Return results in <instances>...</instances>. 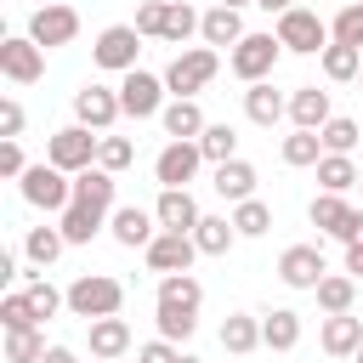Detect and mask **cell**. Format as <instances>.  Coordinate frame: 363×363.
<instances>
[{"instance_id":"1","label":"cell","mask_w":363,"mask_h":363,"mask_svg":"<svg viewBox=\"0 0 363 363\" xmlns=\"http://www.w3.org/2000/svg\"><path fill=\"white\" fill-rule=\"evenodd\" d=\"M199 306H204V284L193 272H164L159 295H153V323L164 340H187L199 329Z\"/></svg>"},{"instance_id":"2","label":"cell","mask_w":363,"mask_h":363,"mask_svg":"<svg viewBox=\"0 0 363 363\" xmlns=\"http://www.w3.org/2000/svg\"><path fill=\"white\" fill-rule=\"evenodd\" d=\"M17 193H23V204H34V210H68L74 204V176L68 170H57L51 159H40V164H28L23 176H17Z\"/></svg>"},{"instance_id":"3","label":"cell","mask_w":363,"mask_h":363,"mask_svg":"<svg viewBox=\"0 0 363 363\" xmlns=\"http://www.w3.org/2000/svg\"><path fill=\"white\" fill-rule=\"evenodd\" d=\"M125 306V284L119 278H108V272H79L74 284H68V312L74 318H113Z\"/></svg>"},{"instance_id":"4","label":"cell","mask_w":363,"mask_h":363,"mask_svg":"<svg viewBox=\"0 0 363 363\" xmlns=\"http://www.w3.org/2000/svg\"><path fill=\"white\" fill-rule=\"evenodd\" d=\"M96 153H102V136L91 130V125H62V130H51V142H45V159L57 164V170H68V176H79V170H91L96 164Z\"/></svg>"},{"instance_id":"5","label":"cell","mask_w":363,"mask_h":363,"mask_svg":"<svg viewBox=\"0 0 363 363\" xmlns=\"http://www.w3.org/2000/svg\"><path fill=\"white\" fill-rule=\"evenodd\" d=\"M278 40H284V51H295V57H323V45L335 40L329 34V23L318 17V11H306V6H289V11H278V28H272Z\"/></svg>"},{"instance_id":"6","label":"cell","mask_w":363,"mask_h":363,"mask_svg":"<svg viewBox=\"0 0 363 363\" xmlns=\"http://www.w3.org/2000/svg\"><path fill=\"white\" fill-rule=\"evenodd\" d=\"M216 68H221L216 45H187V51H176V57H170L164 85H170V96H199V91L216 79Z\"/></svg>"},{"instance_id":"7","label":"cell","mask_w":363,"mask_h":363,"mask_svg":"<svg viewBox=\"0 0 363 363\" xmlns=\"http://www.w3.org/2000/svg\"><path fill=\"white\" fill-rule=\"evenodd\" d=\"M278 57H284V40H278V34H244V40L227 51V68H233L244 85H255V79H272Z\"/></svg>"},{"instance_id":"8","label":"cell","mask_w":363,"mask_h":363,"mask_svg":"<svg viewBox=\"0 0 363 363\" xmlns=\"http://www.w3.org/2000/svg\"><path fill=\"white\" fill-rule=\"evenodd\" d=\"M164 74H147V68H130V74H119V108L130 113V119H153V113H164Z\"/></svg>"},{"instance_id":"9","label":"cell","mask_w":363,"mask_h":363,"mask_svg":"<svg viewBox=\"0 0 363 363\" xmlns=\"http://www.w3.org/2000/svg\"><path fill=\"white\" fill-rule=\"evenodd\" d=\"M136 51H142L136 23H113V28H102V34H96V45H91L96 68H108V74H130V68H136Z\"/></svg>"},{"instance_id":"10","label":"cell","mask_w":363,"mask_h":363,"mask_svg":"<svg viewBox=\"0 0 363 363\" xmlns=\"http://www.w3.org/2000/svg\"><path fill=\"white\" fill-rule=\"evenodd\" d=\"M74 34H79V11H74V6H62V0H45V6L28 17V40H34V45H45V51L68 45Z\"/></svg>"},{"instance_id":"11","label":"cell","mask_w":363,"mask_h":363,"mask_svg":"<svg viewBox=\"0 0 363 363\" xmlns=\"http://www.w3.org/2000/svg\"><path fill=\"white\" fill-rule=\"evenodd\" d=\"M0 74H6L11 85H34V79L45 74V45H34L28 34L0 40Z\"/></svg>"},{"instance_id":"12","label":"cell","mask_w":363,"mask_h":363,"mask_svg":"<svg viewBox=\"0 0 363 363\" xmlns=\"http://www.w3.org/2000/svg\"><path fill=\"white\" fill-rule=\"evenodd\" d=\"M119 113H125V108H119V91H108V85H79V91H74V119L91 125L96 136H108Z\"/></svg>"},{"instance_id":"13","label":"cell","mask_w":363,"mask_h":363,"mask_svg":"<svg viewBox=\"0 0 363 363\" xmlns=\"http://www.w3.org/2000/svg\"><path fill=\"white\" fill-rule=\"evenodd\" d=\"M199 164H210L199 142H170V147H159L153 176H159V187H187V182L199 176Z\"/></svg>"},{"instance_id":"14","label":"cell","mask_w":363,"mask_h":363,"mask_svg":"<svg viewBox=\"0 0 363 363\" xmlns=\"http://www.w3.org/2000/svg\"><path fill=\"white\" fill-rule=\"evenodd\" d=\"M306 216H312L318 233H329V238H340V244L357 238V210L346 204V193H318V199L306 204Z\"/></svg>"},{"instance_id":"15","label":"cell","mask_w":363,"mask_h":363,"mask_svg":"<svg viewBox=\"0 0 363 363\" xmlns=\"http://www.w3.org/2000/svg\"><path fill=\"white\" fill-rule=\"evenodd\" d=\"M108 233H113V244H125V250H147V244L159 238V216L142 210V204H119V210L108 216Z\"/></svg>"},{"instance_id":"16","label":"cell","mask_w":363,"mask_h":363,"mask_svg":"<svg viewBox=\"0 0 363 363\" xmlns=\"http://www.w3.org/2000/svg\"><path fill=\"white\" fill-rule=\"evenodd\" d=\"M142 255H147V267L164 278V272H187L193 255H199V244H193V233H170V227H159V238H153Z\"/></svg>"},{"instance_id":"17","label":"cell","mask_w":363,"mask_h":363,"mask_svg":"<svg viewBox=\"0 0 363 363\" xmlns=\"http://www.w3.org/2000/svg\"><path fill=\"white\" fill-rule=\"evenodd\" d=\"M323 250L318 244H289L284 255H278V278L289 284V289H318L323 284Z\"/></svg>"},{"instance_id":"18","label":"cell","mask_w":363,"mask_h":363,"mask_svg":"<svg viewBox=\"0 0 363 363\" xmlns=\"http://www.w3.org/2000/svg\"><path fill=\"white\" fill-rule=\"evenodd\" d=\"M153 216H159V227H170V233H193L199 227V199L187 193V187H159V204H153Z\"/></svg>"},{"instance_id":"19","label":"cell","mask_w":363,"mask_h":363,"mask_svg":"<svg viewBox=\"0 0 363 363\" xmlns=\"http://www.w3.org/2000/svg\"><path fill=\"white\" fill-rule=\"evenodd\" d=\"M318 346H323L329 357H352V352L363 346V318H352V312H329L323 329H318Z\"/></svg>"},{"instance_id":"20","label":"cell","mask_w":363,"mask_h":363,"mask_svg":"<svg viewBox=\"0 0 363 363\" xmlns=\"http://www.w3.org/2000/svg\"><path fill=\"white\" fill-rule=\"evenodd\" d=\"M289 119L301 125V130H323L335 113H329V91H318V85H295L289 91Z\"/></svg>"},{"instance_id":"21","label":"cell","mask_w":363,"mask_h":363,"mask_svg":"<svg viewBox=\"0 0 363 363\" xmlns=\"http://www.w3.org/2000/svg\"><path fill=\"white\" fill-rule=\"evenodd\" d=\"M113 193H119V176L102 170V164H91V170L74 176V199L91 204V210H108V216H113Z\"/></svg>"},{"instance_id":"22","label":"cell","mask_w":363,"mask_h":363,"mask_svg":"<svg viewBox=\"0 0 363 363\" xmlns=\"http://www.w3.org/2000/svg\"><path fill=\"white\" fill-rule=\"evenodd\" d=\"M261 346L267 352H295L301 346V312H289V306L261 312Z\"/></svg>"},{"instance_id":"23","label":"cell","mask_w":363,"mask_h":363,"mask_svg":"<svg viewBox=\"0 0 363 363\" xmlns=\"http://www.w3.org/2000/svg\"><path fill=\"white\" fill-rule=\"evenodd\" d=\"M199 40H204V45H227V51H233V45L244 40V17H238V6H210V11H204V23H199Z\"/></svg>"},{"instance_id":"24","label":"cell","mask_w":363,"mask_h":363,"mask_svg":"<svg viewBox=\"0 0 363 363\" xmlns=\"http://www.w3.org/2000/svg\"><path fill=\"white\" fill-rule=\"evenodd\" d=\"M159 119H164V136H170V142H199V136H204V125H210V119L199 113V102H193V96H176Z\"/></svg>"},{"instance_id":"25","label":"cell","mask_w":363,"mask_h":363,"mask_svg":"<svg viewBox=\"0 0 363 363\" xmlns=\"http://www.w3.org/2000/svg\"><path fill=\"white\" fill-rule=\"evenodd\" d=\"M227 204H244V199H255V164L250 159H227V164H216V182H210Z\"/></svg>"},{"instance_id":"26","label":"cell","mask_w":363,"mask_h":363,"mask_svg":"<svg viewBox=\"0 0 363 363\" xmlns=\"http://www.w3.org/2000/svg\"><path fill=\"white\" fill-rule=\"evenodd\" d=\"M244 113H250V125H278V119L289 113V96H278L272 79H255V85L244 91Z\"/></svg>"},{"instance_id":"27","label":"cell","mask_w":363,"mask_h":363,"mask_svg":"<svg viewBox=\"0 0 363 363\" xmlns=\"http://www.w3.org/2000/svg\"><path fill=\"white\" fill-rule=\"evenodd\" d=\"M57 227H62V238H68V244H91V238L108 227V210H91V204H79V199H74V204L57 216Z\"/></svg>"},{"instance_id":"28","label":"cell","mask_w":363,"mask_h":363,"mask_svg":"<svg viewBox=\"0 0 363 363\" xmlns=\"http://www.w3.org/2000/svg\"><path fill=\"white\" fill-rule=\"evenodd\" d=\"M130 352V323L113 318H91V357H125Z\"/></svg>"},{"instance_id":"29","label":"cell","mask_w":363,"mask_h":363,"mask_svg":"<svg viewBox=\"0 0 363 363\" xmlns=\"http://www.w3.org/2000/svg\"><path fill=\"white\" fill-rule=\"evenodd\" d=\"M193 244H199V255H227V250L238 244V227H233V216H199V227H193Z\"/></svg>"},{"instance_id":"30","label":"cell","mask_w":363,"mask_h":363,"mask_svg":"<svg viewBox=\"0 0 363 363\" xmlns=\"http://www.w3.org/2000/svg\"><path fill=\"white\" fill-rule=\"evenodd\" d=\"M312 170H318V187H323V193H352L357 176H363V170L352 164V153H323Z\"/></svg>"},{"instance_id":"31","label":"cell","mask_w":363,"mask_h":363,"mask_svg":"<svg viewBox=\"0 0 363 363\" xmlns=\"http://www.w3.org/2000/svg\"><path fill=\"white\" fill-rule=\"evenodd\" d=\"M221 346H227L233 357L255 352V346H261V318H250V312H227V318H221Z\"/></svg>"},{"instance_id":"32","label":"cell","mask_w":363,"mask_h":363,"mask_svg":"<svg viewBox=\"0 0 363 363\" xmlns=\"http://www.w3.org/2000/svg\"><path fill=\"white\" fill-rule=\"evenodd\" d=\"M278 153H284V164H289V170H306V164H318V159H323V136L295 125V130L284 136V147H278Z\"/></svg>"},{"instance_id":"33","label":"cell","mask_w":363,"mask_h":363,"mask_svg":"<svg viewBox=\"0 0 363 363\" xmlns=\"http://www.w3.org/2000/svg\"><path fill=\"white\" fill-rule=\"evenodd\" d=\"M312 295H318L323 312H352V301H357V278H352V272H323V284H318Z\"/></svg>"},{"instance_id":"34","label":"cell","mask_w":363,"mask_h":363,"mask_svg":"<svg viewBox=\"0 0 363 363\" xmlns=\"http://www.w3.org/2000/svg\"><path fill=\"white\" fill-rule=\"evenodd\" d=\"M199 23H204V17H199L187 0H170V6H164V28H159V40H170V45H187V40L199 34Z\"/></svg>"},{"instance_id":"35","label":"cell","mask_w":363,"mask_h":363,"mask_svg":"<svg viewBox=\"0 0 363 363\" xmlns=\"http://www.w3.org/2000/svg\"><path fill=\"white\" fill-rule=\"evenodd\" d=\"M323 74H329L335 85L357 79V74H363V51H357V45H340V40H329V45H323Z\"/></svg>"},{"instance_id":"36","label":"cell","mask_w":363,"mask_h":363,"mask_svg":"<svg viewBox=\"0 0 363 363\" xmlns=\"http://www.w3.org/2000/svg\"><path fill=\"white\" fill-rule=\"evenodd\" d=\"M62 250H68L62 227H28V238H23V255H28L34 267H51V261H57Z\"/></svg>"},{"instance_id":"37","label":"cell","mask_w":363,"mask_h":363,"mask_svg":"<svg viewBox=\"0 0 363 363\" xmlns=\"http://www.w3.org/2000/svg\"><path fill=\"white\" fill-rule=\"evenodd\" d=\"M51 346H45V335H40V323L34 329H6V363H40Z\"/></svg>"},{"instance_id":"38","label":"cell","mask_w":363,"mask_h":363,"mask_svg":"<svg viewBox=\"0 0 363 363\" xmlns=\"http://www.w3.org/2000/svg\"><path fill=\"white\" fill-rule=\"evenodd\" d=\"M233 227H238V238H261V233H272V204H261V199L233 204Z\"/></svg>"},{"instance_id":"39","label":"cell","mask_w":363,"mask_h":363,"mask_svg":"<svg viewBox=\"0 0 363 363\" xmlns=\"http://www.w3.org/2000/svg\"><path fill=\"white\" fill-rule=\"evenodd\" d=\"M199 147H204L210 164H227V159H238V130H233V125H204Z\"/></svg>"},{"instance_id":"40","label":"cell","mask_w":363,"mask_h":363,"mask_svg":"<svg viewBox=\"0 0 363 363\" xmlns=\"http://www.w3.org/2000/svg\"><path fill=\"white\" fill-rule=\"evenodd\" d=\"M23 289H28V301H34V318H40V323H45V318H57V312L68 306V289H57L51 278H28Z\"/></svg>"},{"instance_id":"41","label":"cell","mask_w":363,"mask_h":363,"mask_svg":"<svg viewBox=\"0 0 363 363\" xmlns=\"http://www.w3.org/2000/svg\"><path fill=\"white\" fill-rule=\"evenodd\" d=\"M318 136H323V153H352V147L363 142V125H357V119H340V113H335V119H329V125H323Z\"/></svg>"},{"instance_id":"42","label":"cell","mask_w":363,"mask_h":363,"mask_svg":"<svg viewBox=\"0 0 363 363\" xmlns=\"http://www.w3.org/2000/svg\"><path fill=\"white\" fill-rule=\"evenodd\" d=\"M40 318H34V301H28V289H11V295H0V329H34Z\"/></svg>"},{"instance_id":"43","label":"cell","mask_w":363,"mask_h":363,"mask_svg":"<svg viewBox=\"0 0 363 363\" xmlns=\"http://www.w3.org/2000/svg\"><path fill=\"white\" fill-rule=\"evenodd\" d=\"M329 34H335L340 45H357V51H363V0H346V6L335 11Z\"/></svg>"},{"instance_id":"44","label":"cell","mask_w":363,"mask_h":363,"mask_svg":"<svg viewBox=\"0 0 363 363\" xmlns=\"http://www.w3.org/2000/svg\"><path fill=\"white\" fill-rule=\"evenodd\" d=\"M130 159H136V142H130V136H102V153H96L102 170L119 176V170H130Z\"/></svg>"},{"instance_id":"45","label":"cell","mask_w":363,"mask_h":363,"mask_svg":"<svg viewBox=\"0 0 363 363\" xmlns=\"http://www.w3.org/2000/svg\"><path fill=\"white\" fill-rule=\"evenodd\" d=\"M164 6H170V0H142V6H136V34H142V40H159V28H164Z\"/></svg>"},{"instance_id":"46","label":"cell","mask_w":363,"mask_h":363,"mask_svg":"<svg viewBox=\"0 0 363 363\" xmlns=\"http://www.w3.org/2000/svg\"><path fill=\"white\" fill-rule=\"evenodd\" d=\"M23 170H28V159H23V147H17V136H6V142H0V176H11V182H17Z\"/></svg>"},{"instance_id":"47","label":"cell","mask_w":363,"mask_h":363,"mask_svg":"<svg viewBox=\"0 0 363 363\" xmlns=\"http://www.w3.org/2000/svg\"><path fill=\"white\" fill-rule=\"evenodd\" d=\"M136 363H182V352H176V340L159 335V340H147V346L136 352Z\"/></svg>"},{"instance_id":"48","label":"cell","mask_w":363,"mask_h":363,"mask_svg":"<svg viewBox=\"0 0 363 363\" xmlns=\"http://www.w3.org/2000/svg\"><path fill=\"white\" fill-rule=\"evenodd\" d=\"M0 136H23V102L17 96L0 102Z\"/></svg>"},{"instance_id":"49","label":"cell","mask_w":363,"mask_h":363,"mask_svg":"<svg viewBox=\"0 0 363 363\" xmlns=\"http://www.w3.org/2000/svg\"><path fill=\"white\" fill-rule=\"evenodd\" d=\"M346 272H352V278H363V238H352V244H346Z\"/></svg>"},{"instance_id":"50","label":"cell","mask_w":363,"mask_h":363,"mask_svg":"<svg viewBox=\"0 0 363 363\" xmlns=\"http://www.w3.org/2000/svg\"><path fill=\"white\" fill-rule=\"evenodd\" d=\"M0 278H6V284H11V278H23V272H17V255H11V250L0 255Z\"/></svg>"},{"instance_id":"51","label":"cell","mask_w":363,"mask_h":363,"mask_svg":"<svg viewBox=\"0 0 363 363\" xmlns=\"http://www.w3.org/2000/svg\"><path fill=\"white\" fill-rule=\"evenodd\" d=\"M40 363H79V357H74V352H68V346H51V352H45V357H40Z\"/></svg>"},{"instance_id":"52","label":"cell","mask_w":363,"mask_h":363,"mask_svg":"<svg viewBox=\"0 0 363 363\" xmlns=\"http://www.w3.org/2000/svg\"><path fill=\"white\" fill-rule=\"evenodd\" d=\"M255 6H261V11H289L295 0H255Z\"/></svg>"},{"instance_id":"53","label":"cell","mask_w":363,"mask_h":363,"mask_svg":"<svg viewBox=\"0 0 363 363\" xmlns=\"http://www.w3.org/2000/svg\"><path fill=\"white\" fill-rule=\"evenodd\" d=\"M216 6H255V0H216Z\"/></svg>"},{"instance_id":"54","label":"cell","mask_w":363,"mask_h":363,"mask_svg":"<svg viewBox=\"0 0 363 363\" xmlns=\"http://www.w3.org/2000/svg\"><path fill=\"white\" fill-rule=\"evenodd\" d=\"M182 363H204V357H187V352H182Z\"/></svg>"},{"instance_id":"55","label":"cell","mask_w":363,"mask_h":363,"mask_svg":"<svg viewBox=\"0 0 363 363\" xmlns=\"http://www.w3.org/2000/svg\"><path fill=\"white\" fill-rule=\"evenodd\" d=\"M352 363H363V346H357V352H352Z\"/></svg>"},{"instance_id":"56","label":"cell","mask_w":363,"mask_h":363,"mask_svg":"<svg viewBox=\"0 0 363 363\" xmlns=\"http://www.w3.org/2000/svg\"><path fill=\"white\" fill-rule=\"evenodd\" d=\"M91 363H113V357H91Z\"/></svg>"},{"instance_id":"57","label":"cell","mask_w":363,"mask_h":363,"mask_svg":"<svg viewBox=\"0 0 363 363\" xmlns=\"http://www.w3.org/2000/svg\"><path fill=\"white\" fill-rule=\"evenodd\" d=\"M357 85H363V74H357Z\"/></svg>"},{"instance_id":"58","label":"cell","mask_w":363,"mask_h":363,"mask_svg":"<svg viewBox=\"0 0 363 363\" xmlns=\"http://www.w3.org/2000/svg\"><path fill=\"white\" fill-rule=\"evenodd\" d=\"M357 187H363V176H357Z\"/></svg>"}]
</instances>
